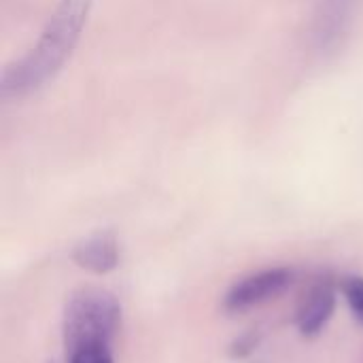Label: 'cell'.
Returning a JSON list of instances; mask_svg holds the SVG:
<instances>
[{
	"instance_id": "obj_5",
	"label": "cell",
	"mask_w": 363,
	"mask_h": 363,
	"mask_svg": "<svg viewBox=\"0 0 363 363\" xmlns=\"http://www.w3.org/2000/svg\"><path fill=\"white\" fill-rule=\"evenodd\" d=\"M121 259V249L119 240L113 232H96L87 238H83L74 249H72V262L96 277L108 274L119 266Z\"/></svg>"
},
{
	"instance_id": "obj_1",
	"label": "cell",
	"mask_w": 363,
	"mask_h": 363,
	"mask_svg": "<svg viewBox=\"0 0 363 363\" xmlns=\"http://www.w3.org/2000/svg\"><path fill=\"white\" fill-rule=\"evenodd\" d=\"M94 0H60L38 40L9 64L0 77L2 98H23L49 83L68 62L81 40Z\"/></svg>"
},
{
	"instance_id": "obj_3",
	"label": "cell",
	"mask_w": 363,
	"mask_h": 363,
	"mask_svg": "<svg viewBox=\"0 0 363 363\" xmlns=\"http://www.w3.org/2000/svg\"><path fill=\"white\" fill-rule=\"evenodd\" d=\"M296 279V272L291 268L279 266V268H266L259 272H253L240 281H236L228 294L223 296V308L228 313H245L255 306H262L281 294H285Z\"/></svg>"
},
{
	"instance_id": "obj_9",
	"label": "cell",
	"mask_w": 363,
	"mask_h": 363,
	"mask_svg": "<svg viewBox=\"0 0 363 363\" xmlns=\"http://www.w3.org/2000/svg\"><path fill=\"white\" fill-rule=\"evenodd\" d=\"M255 345H257L255 336H253V334H245V336H240V338L232 345L230 355H232V357H245V355H249V353L255 349Z\"/></svg>"
},
{
	"instance_id": "obj_4",
	"label": "cell",
	"mask_w": 363,
	"mask_h": 363,
	"mask_svg": "<svg viewBox=\"0 0 363 363\" xmlns=\"http://www.w3.org/2000/svg\"><path fill=\"white\" fill-rule=\"evenodd\" d=\"M357 0H317L313 19V45L319 53H330L347 38Z\"/></svg>"
},
{
	"instance_id": "obj_8",
	"label": "cell",
	"mask_w": 363,
	"mask_h": 363,
	"mask_svg": "<svg viewBox=\"0 0 363 363\" xmlns=\"http://www.w3.org/2000/svg\"><path fill=\"white\" fill-rule=\"evenodd\" d=\"M66 363H115L113 345H91L66 355Z\"/></svg>"
},
{
	"instance_id": "obj_6",
	"label": "cell",
	"mask_w": 363,
	"mask_h": 363,
	"mask_svg": "<svg viewBox=\"0 0 363 363\" xmlns=\"http://www.w3.org/2000/svg\"><path fill=\"white\" fill-rule=\"evenodd\" d=\"M334 311H336V289L323 281L311 287V291L302 298L296 313V323L300 334L304 338L319 336L332 321Z\"/></svg>"
},
{
	"instance_id": "obj_2",
	"label": "cell",
	"mask_w": 363,
	"mask_h": 363,
	"mask_svg": "<svg viewBox=\"0 0 363 363\" xmlns=\"http://www.w3.org/2000/svg\"><path fill=\"white\" fill-rule=\"evenodd\" d=\"M119 328L121 304L111 291L81 289L72 294L62 321L66 355L91 345H113Z\"/></svg>"
},
{
	"instance_id": "obj_7",
	"label": "cell",
	"mask_w": 363,
	"mask_h": 363,
	"mask_svg": "<svg viewBox=\"0 0 363 363\" xmlns=\"http://www.w3.org/2000/svg\"><path fill=\"white\" fill-rule=\"evenodd\" d=\"M340 289H342V296L349 304L353 319L363 328V277H357V274L345 277L340 283Z\"/></svg>"
}]
</instances>
